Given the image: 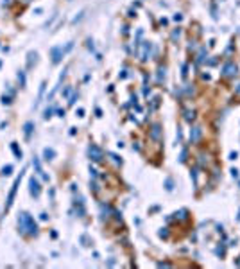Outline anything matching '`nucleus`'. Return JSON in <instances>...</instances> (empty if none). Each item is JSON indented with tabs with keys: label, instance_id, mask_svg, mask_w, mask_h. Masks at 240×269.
I'll return each instance as SVG.
<instances>
[{
	"label": "nucleus",
	"instance_id": "obj_11",
	"mask_svg": "<svg viewBox=\"0 0 240 269\" xmlns=\"http://www.w3.org/2000/svg\"><path fill=\"white\" fill-rule=\"evenodd\" d=\"M224 72H226V76H233V74H237V67L235 65H226V68H224Z\"/></svg>",
	"mask_w": 240,
	"mask_h": 269
},
{
	"label": "nucleus",
	"instance_id": "obj_21",
	"mask_svg": "<svg viewBox=\"0 0 240 269\" xmlns=\"http://www.w3.org/2000/svg\"><path fill=\"white\" fill-rule=\"evenodd\" d=\"M2 4L4 6H9V4H11V0H2Z\"/></svg>",
	"mask_w": 240,
	"mask_h": 269
},
{
	"label": "nucleus",
	"instance_id": "obj_20",
	"mask_svg": "<svg viewBox=\"0 0 240 269\" xmlns=\"http://www.w3.org/2000/svg\"><path fill=\"white\" fill-rule=\"evenodd\" d=\"M77 115H79V117H82V115H84V110L79 108V110H77Z\"/></svg>",
	"mask_w": 240,
	"mask_h": 269
},
{
	"label": "nucleus",
	"instance_id": "obj_4",
	"mask_svg": "<svg viewBox=\"0 0 240 269\" xmlns=\"http://www.w3.org/2000/svg\"><path fill=\"white\" fill-rule=\"evenodd\" d=\"M50 56H52V63L54 65H57L61 59H63V56H65V50H63V47H52V50H50Z\"/></svg>",
	"mask_w": 240,
	"mask_h": 269
},
{
	"label": "nucleus",
	"instance_id": "obj_1",
	"mask_svg": "<svg viewBox=\"0 0 240 269\" xmlns=\"http://www.w3.org/2000/svg\"><path fill=\"white\" fill-rule=\"evenodd\" d=\"M18 228L22 233H29V235H36L38 233V224L34 223L33 215L27 214V212H22L18 217Z\"/></svg>",
	"mask_w": 240,
	"mask_h": 269
},
{
	"label": "nucleus",
	"instance_id": "obj_13",
	"mask_svg": "<svg viewBox=\"0 0 240 269\" xmlns=\"http://www.w3.org/2000/svg\"><path fill=\"white\" fill-rule=\"evenodd\" d=\"M18 81H20V86H25V74H24V70L18 72Z\"/></svg>",
	"mask_w": 240,
	"mask_h": 269
},
{
	"label": "nucleus",
	"instance_id": "obj_5",
	"mask_svg": "<svg viewBox=\"0 0 240 269\" xmlns=\"http://www.w3.org/2000/svg\"><path fill=\"white\" fill-rule=\"evenodd\" d=\"M88 153H90V158H91L93 162H100V160H102V151H100L97 146H90Z\"/></svg>",
	"mask_w": 240,
	"mask_h": 269
},
{
	"label": "nucleus",
	"instance_id": "obj_8",
	"mask_svg": "<svg viewBox=\"0 0 240 269\" xmlns=\"http://www.w3.org/2000/svg\"><path fill=\"white\" fill-rule=\"evenodd\" d=\"M33 131H34V122H25L24 124V134H25V138L29 140L30 138V134H33Z\"/></svg>",
	"mask_w": 240,
	"mask_h": 269
},
{
	"label": "nucleus",
	"instance_id": "obj_9",
	"mask_svg": "<svg viewBox=\"0 0 240 269\" xmlns=\"http://www.w3.org/2000/svg\"><path fill=\"white\" fill-rule=\"evenodd\" d=\"M43 158H45V160H54V158H56V151L50 149V147H45V149H43Z\"/></svg>",
	"mask_w": 240,
	"mask_h": 269
},
{
	"label": "nucleus",
	"instance_id": "obj_7",
	"mask_svg": "<svg viewBox=\"0 0 240 269\" xmlns=\"http://www.w3.org/2000/svg\"><path fill=\"white\" fill-rule=\"evenodd\" d=\"M36 61H38V52L30 50L27 54V68H33V65H36Z\"/></svg>",
	"mask_w": 240,
	"mask_h": 269
},
{
	"label": "nucleus",
	"instance_id": "obj_3",
	"mask_svg": "<svg viewBox=\"0 0 240 269\" xmlns=\"http://www.w3.org/2000/svg\"><path fill=\"white\" fill-rule=\"evenodd\" d=\"M29 192H30L33 198H38V196L41 194V185L34 176H30V180H29Z\"/></svg>",
	"mask_w": 240,
	"mask_h": 269
},
{
	"label": "nucleus",
	"instance_id": "obj_14",
	"mask_svg": "<svg viewBox=\"0 0 240 269\" xmlns=\"http://www.w3.org/2000/svg\"><path fill=\"white\" fill-rule=\"evenodd\" d=\"M158 137H160V126L154 124V126H152V138H158Z\"/></svg>",
	"mask_w": 240,
	"mask_h": 269
},
{
	"label": "nucleus",
	"instance_id": "obj_12",
	"mask_svg": "<svg viewBox=\"0 0 240 269\" xmlns=\"http://www.w3.org/2000/svg\"><path fill=\"white\" fill-rule=\"evenodd\" d=\"M45 86H47L45 83H41V85H39V94H38V101L34 102V106H38V102L41 101V97H43V94H45Z\"/></svg>",
	"mask_w": 240,
	"mask_h": 269
},
{
	"label": "nucleus",
	"instance_id": "obj_2",
	"mask_svg": "<svg viewBox=\"0 0 240 269\" xmlns=\"http://www.w3.org/2000/svg\"><path fill=\"white\" fill-rule=\"evenodd\" d=\"M22 178H24V172H20V176L15 180L13 187H11V192H9V196H7V205H6V210L11 208V205H13V201H15V196H16V190H18V185H20V181H22Z\"/></svg>",
	"mask_w": 240,
	"mask_h": 269
},
{
	"label": "nucleus",
	"instance_id": "obj_17",
	"mask_svg": "<svg viewBox=\"0 0 240 269\" xmlns=\"http://www.w3.org/2000/svg\"><path fill=\"white\" fill-rule=\"evenodd\" d=\"M2 104H11V97H7V95H2Z\"/></svg>",
	"mask_w": 240,
	"mask_h": 269
},
{
	"label": "nucleus",
	"instance_id": "obj_15",
	"mask_svg": "<svg viewBox=\"0 0 240 269\" xmlns=\"http://www.w3.org/2000/svg\"><path fill=\"white\" fill-rule=\"evenodd\" d=\"M11 172H13V165H6V167L2 169V174H4V176H9Z\"/></svg>",
	"mask_w": 240,
	"mask_h": 269
},
{
	"label": "nucleus",
	"instance_id": "obj_19",
	"mask_svg": "<svg viewBox=\"0 0 240 269\" xmlns=\"http://www.w3.org/2000/svg\"><path fill=\"white\" fill-rule=\"evenodd\" d=\"M75 99H77V94H74V95H72V99H70L68 102H70V104H74V102H75Z\"/></svg>",
	"mask_w": 240,
	"mask_h": 269
},
{
	"label": "nucleus",
	"instance_id": "obj_18",
	"mask_svg": "<svg viewBox=\"0 0 240 269\" xmlns=\"http://www.w3.org/2000/svg\"><path fill=\"white\" fill-rule=\"evenodd\" d=\"M43 117H45V119H50V117H52V108H47V110H45V115H43Z\"/></svg>",
	"mask_w": 240,
	"mask_h": 269
},
{
	"label": "nucleus",
	"instance_id": "obj_22",
	"mask_svg": "<svg viewBox=\"0 0 240 269\" xmlns=\"http://www.w3.org/2000/svg\"><path fill=\"white\" fill-rule=\"evenodd\" d=\"M22 2H25V4H27V2H30V0H22Z\"/></svg>",
	"mask_w": 240,
	"mask_h": 269
},
{
	"label": "nucleus",
	"instance_id": "obj_16",
	"mask_svg": "<svg viewBox=\"0 0 240 269\" xmlns=\"http://www.w3.org/2000/svg\"><path fill=\"white\" fill-rule=\"evenodd\" d=\"M199 134H201V131H199V128H195V129H194V137H192V140L195 142L197 138H199Z\"/></svg>",
	"mask_w": 240,
	"mask_h": 269
},
{
	"label": "nucleus",
	"instance_id": "obj_6",
	"mask_svg": "<svg viewBox=\"0 0 240 269\" xmlns=\"http://www.w3.org/2000/svg\"><path fill=\"white\" fill-rule=\"evenodd\" d=\"M33 167L36 169V174H39V176H41V178H43L45 181H48V176H47V174L43 172V169H41V163H39V160H38L36 156L33 158Z\"/></svg>",
	"mask_w": 240,
	"mask_h": 269
},
{
	"label": "nucleus",
	"instance_id": "obj_10",
	"mask_svg": "<svg viewBox=\"0 0 240 269\" xmlns=\"http://www.w3.org/2000/svg\"><path fill=\"white\" fill-rule=\"evenodd\" d=\"M11 149H13V153H15V156H16L18 160H22L24 154H22V151L18 149V144H16V142H11Z\"/></svg>",
	"mask_w": 240,
	"mask_h": 269
}]
</instances>
